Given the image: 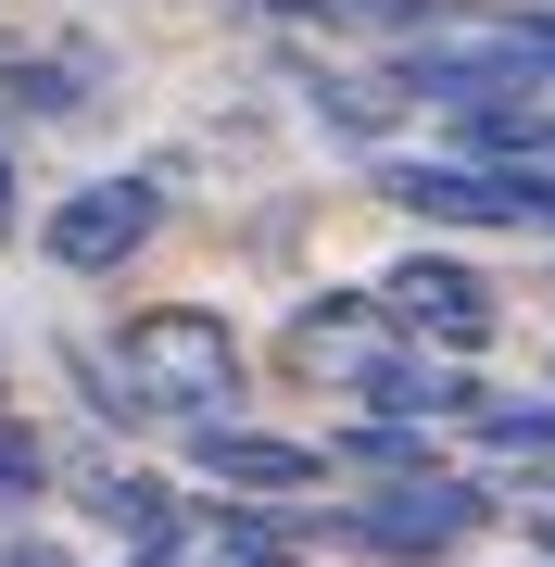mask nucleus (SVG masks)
Listing matches in <instances>:
<instances>
[{"instance_id":"9","label":"nucleus","mask_w":555,"mask_h":567,"mask_svg":"<svg viewBox=\"0 0 555 567\" xmlns=\"http://www.w3.org/2000/svg\"><path fill=\"white\" fill-rule=\"evenodd\" d=\"M367 353H379V290H329V303L290 316V365H341L353 379Z\"/></svg>"},{"instance_id":"20","label":"nucleus","mask_w":555,"mask_h":567,"mask_svg":"<svg viewBox=\"0 0 555 567\" xmlns=\"http://www.w3.org/2000/svg\"><path fill=\"white\" fill-rule=\"evenodd\" d=\"M140 567H177V555H140Z\"/></svg>"},{"instance_id":"17","label":"nucleus","mask_w":555,"mask_h":567,"mask_svg":"<svg viewBox=\"0 0 555 567\" xmlns=\"http://www.w3.org/2000/svg\"><path fill=\"white\" fill-rule=\"evenodd\" d=\"M240 13H316V25H329V0H240Z\"/></svg>"},{"instance_id":"13","label":"nucleus","mask_w":555,"mask_h":567,"mask_svg":"<svg viewBox=\"0 0 555 567\" xmlns=\"http://www.w3.org/2000/svg\"><path fill=\"white\" fill-rule=\"evenodd\" d=\"M480 442H493V454H531V466H555V404H493V391H480Z\"/></svg>"},{"instance_id":"21","label":"nucleus","mask_w":555,"mask_h":567,"mask_svg":"<svg viewBox=\"0 0 555 567\" xmlns=\"http://www.w3.org/2000/svg\"><path fill=\"white\" fill-rule=\"evenodd\" d=\"M543 177H555V164H543Z\"/></svg>"},{"instance_id":"18","label":"nucleus","mask_w":555,"mask_h":567,"mask_svg":"<svg viewBox=\"0 0 555 567\" xmlns=\"http://www.w3.org/2000/svg\"><path fill=\"white\" fill-rule=\"evenodd\" d=\"M13 567H63V543H13Z\"/></svg>"},{"instance_id":"11","label":"nucleus","mask_w":555,"mask_h":567,"mask_svg":"<svg viewBox=\"0 0 555 567\" xmlns=\"http://www.w3.org/2000/svg\"><path fill=\"white\" fill-rule=\"evenodd\" d=\"M0 102H25V114H76V102H89V63H76V51H39V63L0 51Z\"/></svg>"},{"instance_id":"15","label":"nucleus","mask_w":555,"mask_h":567,"mask_svg":"<svg viewBox=\"0 0 555 567\" xmlns=\"http://www.w3.org/2000/svg\"><path fill=\"white\" fill-rule=\"evenodd\" d=\"M505 51H517V89H555V13H517Z\"/></svg>"},{"instance_id":"1","label":"nucleus","mask_w":555,"mask_h":567,"mask_svg":"<svg viewBox=\"0 0 555 567\" xmlns=\"http://www.w3.org/2000/svg\"><path fill=\"white\" fill-rule=\"evenodd\" d=\"M240 328H227L215 303H140L114 328V379L140 391L152 416H177V429H215L227 404H240Z\"/></svg>"},{"instance_id":"6","label":"nucleus","mask_w":555,"mask_h":567,"mask_svg":"<svg viewBox=\"0 0 555 567\" xmlns=\"http://www.w3.org/2000/svg\"><path fill=\"white\" fill-rule=\"evenodd\" d=\"M189 466H203V480H227V505H290V492H329V480H341V466H329V442L240 429V416L189 429Z\"/></svg>"},{"instance_id":"19","label":"nucleus","mask_w":555,"mask_h":567,"mask_svg":"<svg viewBox=\"0 0 555 567\" xmlns=\"http://www.w3.org/2000/svg\"><path fill=\"white\" fill-rule=\"evenodd\" d=\"M531 543H543V555H555V517H531Z\"/></svg>"},{"instance_id":"8","label":"nucleus","mask_w":555,"mask_h":567,"mask_svg":"<svg viewBox=\"0 0 555 567\" xmlns=\"http://www.w3.org/2000/svg\"><path fill=\"white\" fill-rule=\"evenodd\" d=\"M454 164L543 177V164H555V114H543V89H493V102H467V114H454Z\"/></svg>"},{"instance_id":"2","label":"nucleus","mask_w":555,"mask_h":567,"mask_svg":"<svg viewBox=\"0 0 555 567\" xmlns=\"http://www.w3.org/2000/svg\"><path fill=\"white\" fill-rule=\"evenodd\" d=\"M152 240H165V177H89V189H51L39 215V252L63 278H126Z\"/></svg>"},{"instance_id":"10","label":"nucleus","mask_w":555,"mask_h":567,"mask_svg":"<svg viewBox=\"0 0 555 567\" xmlns=\"http://www.w3.org/2000/svg\"><path fill=\"white\" fill-rule=\"evenodd\" d=\"M304 102H316V126H341V140H391L404 89H391V76H341V63H329V76H316Z\"/></svg>"},{"instance_id":"16","label":"nucleus","mask_w":555,"mask_h":567,"mask_svg":"<svg viewBox=\"0 0 555 567\" xmlns=\"http://www.w3.org/2000/svg\"><path fill=\"white\" fill-rule=\"evenodd\" d=\"M0 227H25V164H13V140H0Z\"/></svg>"},{"instance_id":"3","label":"nucleus","mask_w":555,"mask_h":567,"mask_svg":"<svg viewBox=\"0 0 555 567\" xmlns=\"http://www.w3.org/2000/svg\"><path fill=\"white\" fill-rule=\"evenodd\" d=\"M379 203H404L417 227H555V177H493L454 152H391Z\"/></svg>"},{"instance_id":"4","label":"nucleus","mask_w":555,"mask_h":567,"mask_svg":"<svg viewBox=\"0 0 555 567\" xmlns=\"http://www.w3.org/2000/svg\"><path fill=\"white\" fill-rule=\"evenodd\" d=\"M304 529H341V543H367V555H404V567H442L467 529H493V492L480 480H404V492H367V505H341V517H304Z\"/></svg>"},{"instance_id":"12","label":"nucleus","mask_w":555,"mask_h":567,"mask_svg":"<svg viewBox=\"0 0 555 567\" xmlns=\"http://www.w3.org/2000/svg\"><path fill=\"white\" fill-rule=\"evenodd\" d=\"M329 466H379V480L391 492H404V480H442V466H430V429H353V442H329Z\"/></svg>"},{"instance_id":"14","label":"nucleus","mask_w":555,"mask_h":567,"mask_svg":"<svg viewBox=\"0 0 555 567\" xmlns=\"http://www.w3.org/2000/svg\"><path fill=\"white\" fill-rule=\"evenodd\" d=\"M51 480V454H39V429L25 416H0V505H25V492Z\"/></svg>"},{"instance_id":"5","label":"nucleus","mask_w":555,"mask_h":567,"mask_svg":"<svg viewBox=\"0 0 555 567\" xmlns=\"http://www.w3.org/2000/svg\"><path fill=\"white\" fill-rule=\"evenodd\" d=\"M379 328H404L417 353L467 365V353L505 328V303H493V278H480V265H454V252H404V265L379 278Z\"/></svg>"},{"instance_id":"7","label":"nucleus","mask_w":555,"mask_h":567,"mask_svg":"<svg viewBox=\"0 0 555 567\" xmlns=\"http://www.w3.org/2000/svg\"><path fill=\"white\" fill-rule=\"evenodd\" d=\"M353 391H367V416H391V429H467L480 416V379L467 365H442V353H417V341H379L367 365H353Z\"/></svg>"}]
</instances>
